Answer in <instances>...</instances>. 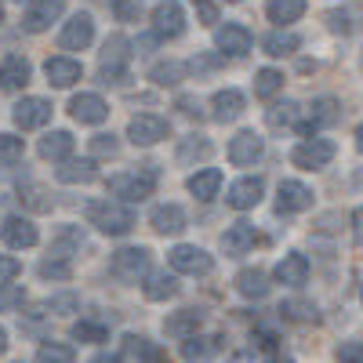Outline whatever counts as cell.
<instances>
[{
	"label": "cell",
	"instance_id": "1",
	"mask_svg": "<svg viewBox=\"0 0 363 363\" xmlns=\"http://www.w3.org/2000/svg\"><path fill=\"white\" fill-rule=\"evenodd\" d=\"M87 222L99 225L106 236H124V233L135 229L131 207L116 203V200H91V203H87Z\"/></svg>",
	"mask_w": 363,
	"mask_h": 363
},
{
	"label": "cell",
	"instance_id": "2",
	"mask_svg": "<svg viewBox=\"0 0 363 363\" xmlns=\"http://www.w3.org/2000/svg\"><path fill=\"white\" fill-rule=\"evenodd\" d=\"M153 189H157V171H124L109 178V193L128 203H142L145 196H153Z\"/></svg>",
	"mask_w": 363,
	"mask_h": 363
},
{
	"label": "cell",
	"instance_id": "3",
	"mask_svg": "<svg viewBox=\"0 0 363 363\" xmlns=\"http://www.w3.org/2000/svg\"><path fill=\"white\" fill-rule=\"evenodd\" d=\"M113 277L124 280V284H138L145 272H149V251L145 247H120L109 262Z\"/></svg>",
	"mask_w": 363,
	"mask_h": 363
},
{
	"label": "cell",
	"instance_id": "4",
	"mask_svg": "<svg viewBox=\"0 0 363 363\" xmlns=\"http://www.w3.org/2000/svg\"><path fill=\"white\" fill-rule=\"evenodd\" d=\"M102 84H124L128 77V40L124 37H109L102 48V69H99Z\"/></svg>",
	"mask_w": 363,
	"mask_h": 363
},
{
	"label": "cell",
	"instance_id": "5",
	"mask_svg": "<svg viewBox=\"0 0 363 363\" xmlns=\"http://www.w3.org/2000/svg\"><path fill=\"white\" fill-rule=\"evenodd\" d=\"M171 269L174 272H186V277H207L215 269V258H211L203 247H193V244H178L171 255H167Z\"/></svg>",
	"mask_w": 363,
	"mask_h": 363
},
{
	"label": "cell",
	"instance_id": "6",
	"mask_svg": "<svg viewBox=\"0 0 363 363\" xmlns=\"http://www.w3.org/2000/svg\"><path fill=\"white\" fill-rule=\"evenodd\" d=\"M291 160L298 164V167H306V171H316V167H327L330 160H335V142L330 138H306L294 153H291Z\"/></svg>",
	"mask_w": 363,
	"mask_h": 363
},
{
	"label": "cell",
	"instance_id": "7",
	"mask_svg": "<svg viewBox=\"0 0 363 363\" xmlns=\"http://www.w3.org/2000/svg\"><path fill=\"white\" fill-rule=\"evenodd\" d=\"M128 138L135 145H157L160 138H167V120L157 113H138L128 124Z\"/></svg>",
	"mask_w": 363,
	"mask_h": 363
},
{
	"label": "cell",
	"instance_id": "8",
	"mask_svg": "<svg viewBox=\"0 0 363 363\" xmlns=\"http://www.w3.org/2000/svg\"><path fill=\"white\" fill-rule=\"evenodd\" d=\"M91 40H95V18L91 15H73L69 22H66V29H62V37H58V44H62L66 51H84Z\"/></svg>",
	"mask_w": 363,
	"mask_h": 363
},
{
	"label": "cell",
	"instance_id": "9",
	"mask_svg": "<svg viewBox=\"0 0 363 363\" xmlns=\"http://www.w3.org/2000/svg\"><path fill=\"white\" fill-rule=\"evenodd\" d=\"M251 29L247 26H240V22H229V26H222L218 33H215V44H218V51L222 55H233V58H240V55H247L251 51Z\"/></svg>",
	"mask_w": 363,
	"mask_h": 363
},
{
	"label": "cell",
	"instance_id": "10",
	"mask_svg": "<svg viewBox=\"0 0 363 363\" xmlns=\"http://www.w3.org/2000/svg\"><path fill=\"white\" fill-rule=\"evenodd\" d=\"M62 8H66V0H37V4L22 15V29L26 33H44V29L62 15Z\"/></svg>",
	"mask_w": 363,
	"mask_h": 363
},
{
	"label": "cell",
	"instance_id": "11",
	"mask_svg": "<svg viewBox=\"0 0 363 363\" xmlns=\"http://www.w3.org/2000/svg\"><path fill=\"white\" fill-rule=\"evenodd\" d=\"M262 193H265V182L262 178H240V182H233L229 186V207H236V211H251V207H258L262 203Z\"/></svg>",
	"mask_w": 363,
	"mask_h": 363
},
{
	"label": "cell",
	"instance_id": "12",
	"mask_svg": "<svg viewBox=\"0 0 363 363\" xmlns=\"http://www.w3.org/2000/svg\"><path fill=\"white\" fill-rule=\"evenodd\" d=\"M262 153H265V145H262V135H255V131H240L229 142V160L236 167H251Z\"/></svg>",
	"mask_w": 363,
	"mask_h": 363
},
{
	"label": "cell",
	"instance_id": "13",
	"mask_svg": "<svg viewBox=\"0 0 363 363\" xmlns=\"http://www.w3.org/2000/svg\"><path fill=\"white\" fill-rule=\"evenodd\" d=\"M306 207H313V189L301 186V182H280V193H277L280 215H294V211H306Z\"/></svg>",
	"mask_w": 363,
	"mask_h": 363
},
{
	"label": "cell",
	"instance_id": "14",
	"mask_svg": "<svg viewBox=\"0 0 363 363\" xmlns=\"http://www.w3.org/2000/svg\"><path fill=\"white\" fill-rule=\"evenodd\" d=\"M182 29H186V15H182V8L174 4V0L157 4V11H153V33L157 37H182Z\"/></svg>",
	"mask_w": 363,
	"mask_h": 363
},
{
	"label": "cell",
	"instance_id": "15",
	"mask_svg": "<svg viewBox=\"0 0 363 363\" xmlns=\"http://www.w3.org/2000/svg\"><path fill=\"white\" fill-rule=\"evenodd\" d=\"M48 120H51V102H44V99H22V102L15 106V124H18L22 131L44 128Z\"/></svg>",
	"mask_w": 363,
	"mask_h": 363
},
{
	"label": "cell",
	"instance_id": "16",
	"mask_svg": "<svg viewBox=\"0 0 363 363\" xmlns=\"http://www.w3.org/2000/svg\"><path fill=\"white\" fill-rule=\"evenodd\" d=\"M29 77H33V66H29L22 55H8L4 62H0V87L4 91H22L29 84Z\"/></svg>",
	"mask_w": 363,
	"mask_h": 363
},
{
	"label": "cell",
	"instance_id": "17",
	"mask_svg": "<svg viewBox=\"0 0 363 363\" xmlns=\"http://www.w3.org/2000/svg\"><path fill=\"white\" fill-rule=\"evenodd\" d=\"M0 236H4L8 247H33L37 240H40L37 225L29 222V218H4V225H0Z\"/></svg>",
	"mask_w": 363,
	"mask_h": 363
},
{
	"label": "cell",
	"instance_id": "18",
	"mask_svg": "<svg viewBox=\"0 0 363 363\" xmlns=\"http://www.w3.org/2000/svg\"><path fill=\"white\" fill-rule=\"evenodd\" d=\"M255 240H258V233H255V225H251V222H236V225H229V229H225L222 247H225V255L240 258V255H247V251L255 247Z\"/></svg>",
	"mask_w": 363,
	"mask_h": 363
},
{
	"label": "cell",
	"instance_id": "19",
	"mask_svg": "<svg viewBox=\"0 0 363 363\" xmlns=\"http://www.w3.org/2000/svg\"><path fill=\"white\" fill-rule=\"evenodd\" d=\"M277 280L287 284V287H301V284L309 280V258H306V255H298V251L284 255L280 265H277Z\"/></svg>",
	"mask_w": 363,
	"mask_h": 363
},
{
	"label": "cell",
	"instance_id": "20",
	"mask_svg": "<svg viewBox=\"0 0 363 363\" xmlns=\"http://www.w3.org/2000/svg\"><path fill=\"white\" fill-rule=\"evenodd\" d=\"M149 222H153V229L164 233V236H178L182 229H186V211H182L178 203H160V207H153Z\"/></svg>",
	"mask_w": 363,
	"mask_h": 363
},
{
	"label": "cell",
	"instance_id": "21",
	"mask_svg": "<svg viewBox=\"0 0 363 363\" xmlns=\"http://www.w3.org/2000/svg\"><path fill=\"white\" fill-rule=\"evenodd\" d=\"M69 113H73V120H80V124H102V120L109 116V106L99 95H77L69 102Z\"/></svg>",
	"mask_w": 363,
	"mask_h": 363
},
{
	"label": "cell",
	"instance_id": "22",
	"mask_svg": "<svg viewBox=\"0 0 363 363\" xmlns=\"http://www.w3.org/2000/svg\"><path fill=\"white\" fill-rule=\"evenodd\" d=\"M44 73H48V80H51L55 87H69V84H77V80L84 77L80 62H73V58H48Z\"/></svg>",
	"mask_w": 363,
	"mask_h": 363
},
{
	"label": "cell",
	"instance_id": "23",
	"mask_svg": "<svg viewBox=\"0 0 363 363\" xmlns=\"http://www.w3.org/2000/svg\"><path fill=\"white\" fill-rule=\"evenodd\" d=\"M211 109H215V113H211V116H215L218 120V124H229V120H236L240 113H244V95H240V91H218V95L215 99H211Z\"/></svg>",
	"mask_w": 363,
	"mask_h": 363
},
{
	"label": "cell",
	"instance_id": "24",
	"mask_svg": "<svg viewBox=\"0 0 363 363\" xmlns=\"http://www.w3.org/2000/svg\"><path fill=\"white\" fill-rule=\"evenodd\" d=\"M218 189H222V171H218V167H203V171H196V174L189 178V193H193L196 200H215Z\"/></svg>",
	"mask_w": 363,
	"mask_h": 363
},
{
	"label": "cell",
	"instance_id": "25",
	"mask_svg": "<svg viewBox=\"0 0 363 363\" xmlns=\"http://www.w3.org/2000/svg\"><path fill=\"white\" fill-rule=\"evenodd\" d=\"M73 149H77V138L69 131H51V135L40 138V157L44 160H66Z\"/></svg>",
	"mask_w": 363,
	"mask_h": 363
},
{
	"label": "cell",
	"instance_id": "26",
	"mask_svg": "<svg viewBox=\"0 0 363 363\" xmlns=\"http://www.w3.org/2000/svg\"><path fill=\"white\" fill-rule=\"evenodd\" d=\"M200 323H203V316L196 309H182V313H171L164 320V330H167L171 338H189V335H196V330H200Z\"/></svg>",
	"mask_w": 363,
	"mask_h": 363
},
{
	"label": "cell",
	"instance_id": "27",
	"mask_svg": "<svg viewBox=\"0 0 363 363\" xmlns=\"http://www.w3.org/2000/svg\"><path fill=\"white\" fill-rule=\"evenodd\" d=\"M309 113H313V120H306V124H294L301 135H313L320 124H335V120H338V102H335V99H316Z\"/></svg>",
	"mask_w": 363,
	"mask_h": 363
},
{
	"label": "cell",
	"instance_id": "28",
	"mask_svg": "<svg viewBox=\"0 0 363 363\" xmlns=\"http://www.w3.org/2000/svg\"><path fill=\"white\" fill-rule=\"evenodd\" d=\"M95 160H66L58 167V182H66V186H87V182H95Z\"/></svg>",
	"mask_w": 363,
	"mask_h": 363
},
{
	"label": "cell",
	"instance_id": "29",
	"mask_svg": "<svg viewBox=\"0 0 363 363\" xmlns=\"http://www.w3.org/2000/svg\"><path fill=\"white\" fill-rule=\"evenodd\" d=\"M124 349H128L138 363H167V352H164L157 342L138 338V335H128V338H124Z\"/></svg>",
	"mask_w": 363,
	"mask_h": 363
},
{
	"label": "cell",
	"instance_id": "30",
	"mask_svg": "<svg viewBox=\"0 0 363 363\" xmlns=\"http://www.w3.org/2000/svg\"><path fill=\"white\" fill-rule=\"evenodd\" d=\"M178 294V280L171 277V272H149L145 280V298L149 301H167Z\"/></svg>",
	"mask_w": 363,
	"mask_h": 363
},
{
	"label": "cell",
	"instance_id": "31",
	"mask_svg": "<svg viewBox=\"0 0 363 363\" xmlns=\"http://www.w3.org/2000/svg\"><path fill=\"white\" fill-rule=\"evenodd\" d=\"M236 291L244 294V298H265L269 294V277L262 269H244L236 277Z\"/></svg>",
	"mask_w": 363,
	"mask_h": 363
},
{
	"label": "cell",
	"instance_id": "32",
	"mask_svg": "<svg viewBox=\"0 0 363 363\" xmlns=\"http://www.w3.org/2000/svg\"><path fill=\"white\" fill-rule=\"evenodd\" d=\"M265 11H269V18H272V22L287 26V22H294V18L306 15V0H269Z\"/></svg>",
	"mask_w": 363,
	"mask_h": 363
},
{
	"label": "cell",
	"instance_id": "33",
	"mask_svg": "<svg viewBox=\"0 0 363 363\" xmlns=\"http://www.w3.org/2000/svg\"><path fill=\"white\" fill-rule=\"evenodd\" d=\"M149 80L160 84V87H174L178 80H186V66L174 62V58H167V62H157L153 69H149Z\"/></svg>",
	"mask_w": 363,
	"mask_h": 363
},
{
	"label": "cell",
	"instance_id": "34",
	"mask_svg": "<svg viewBox=\"0 0 363 363\" xmlns=\"http://www.w3.org/2000/svg\"><path fill=\"white\" fill-rule=\"evenodd\" d=\"M215 349H218V338H196V335H189V342L182 345V356H186L189 363H203V359L215 356Z\"/></svg>",
	"mask_w": 363,
	"mask_h": 363
},
{
	"label": "cell",
	"instance_id": "35",
	"mask_svg": "<svg viewBox=\"0 0 363 363\" xmlns=\"http://www.w3.org/2000/svg\"><path fill=\"white\" fill-rule=\"evenodd\" d=\"M280 87H284V73H277V69H258L255 73V95L258 99H272Z\"/></svg>",
	"mask_w": 363,
	"mask_h": 363
},
{
	"label": "cell",
	"instance_id": "36",
	"mask_svg": "<svg viewBox=\"0 0 363 363\" xmlns=\"http://www.w3.org/2000/svg\"><path fill=\"white\" fill-rule=\"evenodd\" d=\"M207 157H211V142H207L203 135L186 138V142H182V149H178V160H182V164H189V160H207Z\"/></svg>",
	"mask_w": 363,
	"mask_h": 363
},
{
	"label": "cell",
	"instance_id": "37",
	"mask_svg": "<svg viewBox=\"0 0 363 363\" xmlns=\"http://www.w3.org/2000/svg\"><path fill=\"white\" fill-rule=\"evenodd\" d=\"M298 51V37L294 33H272V37H265V55H272V58H284V55H294Z\"/></svg>",
	"mask_w": 363,
	"mask_h": 363
},
{
	"label": "cell",
	"instance_id": "38",
	"mask_svg": "<svg viewBox=\"0 0 363 363\" xmlns=\"http://www.w3.org/2000/svg\"><path fill=\"white\" fill-rule=\"evenodd\" d=\"M73 338L77 342H106L109 338V327L106 323H95V320H80L73 327Z\"/></svg>",
	"mask_w": 363,
	"mask_h": 363
},
{
	"label": "cell",
	"instance_id": "39",
	"mask_svg": "<svg viewBox=\"0 0 363 363\" xmlns=\"http://www.w3.org/2000/svg\"><path fill=\"white\" fill-rule=\"evenodd\" d=\"M37 272H40L44 280H69V277H73V265H69L66 258H44Z\"/></svg>",
	"mask_w": 363,
	"mask_h": 363
},
{
	"label": "cell",
	"instance_id": "40",
	"mask_svg": "<svg viewBox=\"0 0 363 363\" xmlns=\"http://www.w3.org/2000/svg\"><path fill=\"white\" fill-rule=\"evenodd\" d=\"M298 113H301V106L298 102H284V106H272L269 109V124L272 128H291V124H298Z\"/></svg>",
	"mask_w": 363,
	"mask_h": 363
},
{
	"label": "cell",
	"instance_id": "41",
	"mask_svg": "<svg viewBox=\"0 0 363 363\" xmlns=\"http://www.w3.org/2000/svg\"><path fill=\"white\" fill-rule=\"evenodd\" d=\"M18 196L33 207V211H51V196H48V189L44 186H37V182H29V186H22L18 189Z\"/></svg>",
	"mask_w": 363,
	"mask_h": 363
},
{
	"label": "cell",
	"instance_id": "42",
	"mask_svg": "<svg viewBox=\"0 0 363 363\" xmlns=\"http://www.w3.org/2000/svg\"><path fill=\"white\" fill-rule=\"evenodd\" d=\"M22 138L15 135H0V167H11L15 160H22Z\"/></svg>",
	"mask_w": 363,
	"mask_h": 363
},
{
	"label": "cell",
	"instance_id": "43",
	"mask_svg": "<svg viewBox=\"0 0 363 363\" xmlns=\"http://www.w3.org/2000/svg\"><path fill=\"white\" fill-rule=\"evenodd\" d=\"M77 359V352L69 349V345H40V352H37V363H73Z\"/></svg>",
	"mask_w": 363,
	"mask_h": 363
},
{
	"label": "cell",
	"instance_id": "44",
	"mask_svg": "<svg viewBox=\"0 0 363 363\" xmlns=\"http://www.w3.org/2000/svg\"><path fill=\"white\" fill-rule=\"evenodd\" d=\"M109 8H113L116 22H138V15H142V0H109Z\"/></svg>",
	"mask_w": 363,
	"mask_h": 363
},
{
	"label": "cell",
	"instance_id": "45",
	"mask_svg": "<svg viewBox=\"0 0 363 363\" xmlns=\"http://www.w3.org/2000/svg\"><path fill=\"white\" fill-rule=\"evenodd\" d=\"M26 301V291L18 287V284H0V313H8V309H15V306H22Z\"/></svg>",
	"mask_w": 363,
	"mask_h": 363
},
{
	"label": "cell",
	"instance_id": "46",
	"mask_svg": "<svg viewBox=\"0 0 363 363\" xmlns=\"http://www.w3.org/2000/svg\"><path fill=\"white\" fill-rule=\"evenodd\" d=\"M280 313L291 316V320H316V306H313V301H284Z\"/></svg>",
	"mask_w": 363,
	"mask_h": 363
},
{
	"label": "cell",
	"instance_id": "47",
	"mask_svg": "<svg viewBox=\"0 0 363 363\" xmlns=\"http://www.w3.org/2000/svg\"><path fill=\"white\" fill-rule=\"evenodd\" d=\"M116 138L113 135H95V138H91V153H95V157H116Z\"/></svg>",
	"mask_w": 363,
	"mask_h": 363
},
{
	"label": "cell",
	"instance_id": "48",
	"mask_svg": "<svg viewBox=\"0 0 363 363\" xmlns=\"http://www.w3.org/2000/svg\"><path fill=\"white\" fill-rule=\"evenodd\" d=\"M77 306H80V298H77V294H55L44 309H51V313H73Z\"/></svg>",
	"mask_w": 363,
	"mask_h": 363
},
{
	"label": "cell",
	"instance_id": "49",
	"mask_svg": "<svg viewBox=\"0 0 363 363\" xmlns=\"http://www.w3.org/2000/svg\"><path fill=\"white\" fill-rule=\"evenodd\" d=\"M338 363H363V342L338 345Z\"/></svg>",
	"mask_w": 363,
	"mask_h": 363
},
{
	"label": "cell",
	"instance_id": "50",
	"mask_svg": "<svg viewBox=\"0 0 363 363\" xmlns=\"http://www.w3.org/2000/svg\"><path fill=\"white\" fill-rule=\"evenodd\" d=\"M18 272H22V262H18V258H11V255H0V284L15 280Z\"/></svg>",
	"mask_w": 363,
	"mask_h": 363
},
{
	"label": "cell",
	"instance_id": "51",
	"mask_svg": "<svg viewBox=\"0 0 363 363\" xmlns=\"http://www.w3.org/2000/svg\"><path fill=\"white\" fill-rule=\"evenodd\" d=\"M196 15H200L203 26H215L218 22V8L211 4V0H196Z\"/></svg>",
	"mask_w": 363,
	"mask_h": 363
},
{
	"label": "cell",
	"instance_id": "52",
	"mask_svg": "<svg viewBox=\"0 0 363 363\" xmlns=\"http://www.w3.org/2000/svg\"><path fill=\"white\" fill-rule=\"evenodd\" d=\"M327 26L335 29V33H349V29H352V26H349V15H342V11H330V15H327Z\"/></svg>",
	"mask_w": 363,
	"mask_h": 363
},
{
	"label": "cell",
	"instance_id": "53",
	"mask_svg": "<svg viewBox=\"0 0 363 363\" xmlns=\"http://www.w3.org/2000/svg\"><path fill=\"white\" fill-rule=\"evenodd\" d=\"M178 109L186 113V116H200V106H196V99H178Z\"/></svg>",
	"mask_w": 363,
	"mask_h": 363
},
{
	"label": "cell",
	"instance_id": "54",
	"mask_svg": "<svg viewBox=\"0 0 363 363\" xmlns=\"http://www.w3.org/2000/svg\"><path fill=\"white\" fill-rule=\"evenodd\" d=\"M352 222H356V244H363V207L352 215Z\"/></svg>",
	"mask_w": 363,
	"mask_h": 363
},
{
	"label": "cell",
	"instance_id": "55",
	"mask_svg": "<svg viewBox=\"0 0 363 363\" xmlns=\"http://www.w3.org/2000/svg\"><path fill=\"white\" fill-rule=\"evenodd\" d=\"M91 363H124V359H120V356H109V352H99Z\"/></svg>",
	"mask_w": 363,
	"mask_h": 363
},
{
	"label": "cell",
	"instance_id": "56",
	"mask_svg": "<svg viewBox=\"0 0 363 363\" xmlns=\"http://www.w3.org/2000/svg\"><path fill=\"white\" fill-rule=\"evenodd\" d=\"M4 352H8V330L0 327V356H4Z\"/></svg>",
	"mask_w": 363,
	"mask_h": 363
},
{
	"label": "cell",
	"instance_id": "57",
	"mask_svg": "<svg viewBox=\"0 0 363 363\" xmlns=\"http://www.w3.org/2000/svg\"><path fill=\"white\" fill-rule=\"evenodd\" d=\"M356 145H359V153H363V124L356 128Z\"/></svg>",
	"mask_w": 363,
	"mask_h": 363
},
{
	"label": "cell",
	"instance_id": "58",
	"mask_svg": "<svg viewBox=\"0 0 363 363\" xmlns=\"http://www.w3.org/2000/svg\"><path fill=\"white\" fill-rule=\"evenodd\" d=\"M269 363H294V359H291V356H284V359H269Z\"/></svg>",
	"mask_w": 363,
	"mask_h": 363
},
{
	"label": "cell",
	"instance_id": "59",
	"mask_svg": "<svg viewBox=\"0 0 363 363\" xmlns=\"http://www.w3.org/2000/svg\"><path fill=\"white\" fill-rule=\"evenodd\" d=\"M0 18H4V11H0Z\"/></svg>",
	"mask_w": 363,
	"mask_h": 363
},
{
	"label": "cell",
	"instance_id": "60",
	"mask_svg": "<svg viewBox=\"0 0 363 363\" xmlns=\"http://www.w3.org/2000/svg\"><path fill=\"white\" fill-rule=\"evenodd\" d=\"M359 298H363V291H359Z\"/></svg>",
	"mask_w": 363,
	"mask_h": 363
}]
</instances>
